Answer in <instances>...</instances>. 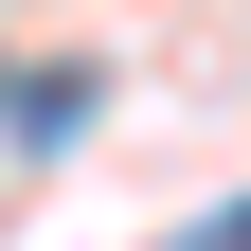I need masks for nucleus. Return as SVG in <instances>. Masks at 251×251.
<instances>
[{
  "label": "nucleus",
  "mask_w": 251,
  "mask_h": 251,
  "mask_svg": "<svg viewBox=\"0 0 251 251\" xmlns=\"http://www.w3.org/2000/svg\"><path fill=\"white\" fill-rule=\"evenodd\" d=\"M179 251H251V198H233V215H215V233H179Z\"/></svg>",
  "instance_id": "nucleus-1"
}]
</instances>
